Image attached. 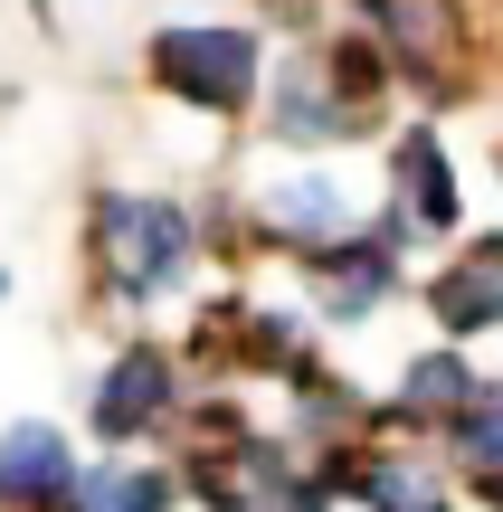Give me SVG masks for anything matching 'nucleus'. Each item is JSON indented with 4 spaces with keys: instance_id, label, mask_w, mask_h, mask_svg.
Wrapping results in <instances>:
<instances>
[{
    "instance_id": "1",
    "label": "nucleus",
    "mask_w": 503,
    "mask_h": 512,
    "mask_svg": "<svg viewBox=\"0 0 503 512\" xmlns=\"http://www.w3.org/2000/svg\"><path fill=\"white\" fill-rule=\"evenodd\" d=\"M209 285L200 219H190V181H124L95 171L76 190V304L95 323H162Z\"/></svg>"
},
{
    "instance_id": "2",
    "label": "nucleus",
    "mask_w": 503,
    "mask_h": 512,
    "mask_svg": "<svg viewBox=\"0 0 503 512\" xmlns=\"http://www.w3.org/2000/svg\"><path fill=\"white\" fill-rule=\"evenodd\" d=\"M266 57H276V29H257L247 10H162L133 38V86L200 133H247Z\"/></svg>"
},
{
    "instance_id": "3",
    "label": "nucleus",
    "mask_w": 503,
    "mask_h": 512,
    "mask_svg": "<svg viewBox=\"0 0 503 512\" xmlns=\"http://www.w3.org/2000/svg\"><path fill=\"white\" fill-rule=\"evenodd\" d=\"M181 399H190V370H181V342H171L162 323H124L86 361V380H76V418H86V437L105 446V456L162 446L171 418H181Z\"/></svg>"
},
{
    "instance_id": "4",
    "label": "nucleus",
    "mask_w": 503,
    "mask_h": 512,
    "mask_svg": "<svg viewBox=\"0 0 503 512\" xmlns=\"http://www.w3.org/2000/svg\"><path fill=\"white\" fill-rule=\"evenodd\" d=\"M380 133H390V124L361 114L352 95L314 67L304 38H276V57H266V95H257V114H247V143H257L266 162H342V152H371Z\"/></svg>"
},
{
    "instance_id": "5",
    "label": "nucleus",
    "mask_w": 503,
    "mask_h": 512,
    "mask_svg": "<svg viewBox=\"0 0 503 512\" xmlns=\"http://www.w3.org/2000/svg\"><path fill=\"white\" fill-rule=\"evenodd\" d=\"M409 266L418 256L380 247L371 228H342V238L285 256V285H295V304L314 313V332H361V323H380V313L409 294Z\"/></svg>"
},
{
    "instance_id": "6",
    "label": "nucleus",
    "mask_w": 503,
    "mask_h": 512,
    "mask_svg": "<svg viewBox=\"0 0 503 512\" xmlns=\"http://www.w3.org/2000/svg\"><path fill=\"white\" fill-rule=\"evenodd\" d=\"M238 200H247V228H257V256L285 266V256L361 228V200H371V190L342 181V162H266V171L238 181Z\"/></svg>"
},
{
    "instance_id": "7",
    "label": "nucleus",
    "mask_w": 503,
    "mask_h": 512,
    "mask_svg": "<svg viewBox=\"0 0 503 512\" xmlns=\"http://www.w3.org/2000/svg\"><path fill=\"white\" fill-rule=\"evenodd\" d=\"M371 152H380V190L371 200H390L399 219L418 228V247H447L456 228H466V162H456V143H447V114H399Z\"/></svg>"
},
{
    "instance_id": "8",
    "label": "nucleus",
    "mask_w": 503,
    "mask_h": 512,
    "mask_svg": "<svg viewBox=\"0 0 503 512\" xmlns=\"http://www.w3.org/2000/svg\"><path fill=\"white\" fill-rule=\"evenodd\" d=\"M409 294L428 304L437 342H485V332H503V228H456L428 256V275H409Z\"/></svg>"
},
{
    "instance_id": "9",
    "label": "nucleus",
    "mask_w": 503,
    "mask_h": 512,
    "mask_svg": "<svg viewBox=\"0 0 503 512\" xmlns=\"http://www.w3.org/2000/svg\"><path fill=\"white\" fill-rule=\"evenodd\" d=\"M475 389H485V370H475L466 342H418L409 361H399V380L371 399V437H418V446H428Z\"/></svg>"
},
{
    "instance_id": "10",
    "label": "nucleus",
    "mask_w": 503,
    "mask_h": 512,
    "mask_svg": "<svg viewBox=\"0 0 503 512\" xmlns=\"http://www.w3.org/2000/svg\"><path fill=\"white\" fill-rule=\"evenodd\" d=\"M342 512H456V475L418 437H361L342 465Z\"/></svg>"
},
{
    "instance_id": "11",
    "label": "nucleus",
    "mask_w": 503,
    "mask_h": 512,
    "mask_svg": "<svg viewBox=\"0 0 503 512\" xmlns=\"http://www.w3.org/2000/svg\"><path fill=\"white\" fill-rule=\"evenodd\" d=\"M314 361H323L314 313H304L295 294H257V285H247L238 332H228V380H238V389H285L295 370H314Z\"/></svg>"
},
{
    "instance_id": "12",
    "label": "nucleus",
    "mask_w": 503,
    "mask_h": 512,
    "mask_svg": "<svg viewBox=\"0 0 503 512\" xmlns=\"http://www.w3.org/2000/svg\"><path fill=\"white\" fill-rule=\"evenodd\" d=\"M76 427L67 418H10L0 427V512H67L76 484Z\"/></svg>"
},
{
    "instance_id": "13",
    "label": "nucleus",
    "mask_w": 503,
    "mask_h": 512,
    "mask_svg": "<svg viewBox=\"0 0 503 512\" xmlns=\"http://www.w3.org/2000/svg\"><path fill=\"white\" fill-rule=\"evenodd\" d=\"M67 512H181V475L162 446H124V456L95 446L67 484Z\"/></svg>"
},
{
    "instance_id": "14",
    "label": "nucleus",
    "mask_w": 503,
    "mask_h": 512,
    "mask_svg": "<svg viewBox=\"0 0 503 512\" xmlns=\"http://www.w3.org/2000/svg\"><path fill=\"white\" fill-rule=\"evenodd\" d=\"M437 456L456 484H503V380H485L447 427H437Z\"/></svg>"
},
{
    "instance_id": "15",
    "label": "nucleus",
    "mask_w": 503,
    "mask_h": 512,
    "mask_svg": "<svg viewBox=\"0 0 503 512\" xmlns=\"http://www.w3.org/2000/svg\"><path fill=\"white\" fill-rule=\"evenodd\" d=\"M257 29H276V38H304V29H323L333 19V0H238Z\"/></svg>"
},
{
    "instance_id": "16",
    "label": "nucleus",
    "mask_w": 503,
    "mask_h": 512,
    "mask_svg": "<svg viewBox=\"0 0 503 512\" xmlns=\"http://www.w3.org/2000/svg\"><path fill=\"white\" fill-rule=\"evenodd\" d=\"M29 19H38V29H57V0H29Z\"/></svg>"
},
{
    "instance_id": "17",
    "label": "nucleus",
    "mask_w": 503,
    "mask_h": 512,
    "mask_svg": "<svg viewBox=\"0 0 503 512\" xmlns=\"http://www.w3.org/2000/svg\"><path fill=\"white\" fill-rule=\"evenodd\" d=\"M494 29H503V0H494Z\"/></svg>"
}]
</instances>
